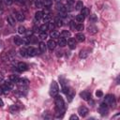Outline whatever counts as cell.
Wrapping results in <instances>:
<instances>
[{"label": "cell", "instance_id": "40", "mask_svg": "<svg viewBox=\"0 0 120 120\" xmlns=\"http://www.w3.org/2000/svg\"><path fill=\"white\" fill-rule=\"evenodd\" d=\"M47 24H48V29H50V30L54 29V23L53 22H47Z\"/></svg>", "mask_w": 120, "mask_h": 120}, {"label": "cell", "instance_id": "43", "mask_svg": "<svg viewBox=\"0 0 120 120\" xmlns=\"http://www.w3.org/2000/svg\"><path fill=\"white\" fill-rule=\"evenodd\" d=\"M3 1H4V3H5L7 6H10V5L13 3L14 0H3Z\"/></svg>", "mask_w": 120, "mask_h": 120}, {"label": "cell", "instance_id": "25", "mask_svg": "<svg viewBox=\"0 0 120 120\" xmlns=\"http://www.w3.org/2000/svg\"><path fill=\"white\" fill-rule=\"evenodd\" d=\"M82 12H81V14L85 18V17H87L88 15H89V9L87 8H82Z\"/></svg>", "mask_w": 120, "mask_h": 120}, {"label": "cell", "instance_id": "1", "mask_svg": "<svg viewBox=\"0 0 120 120\" xmlns=\"http://www.w3.org/2000/svg\"><path fill=\"white\" fill-rule=\"evenodd\" d=\"M54 103H55V111L57 113L65 112V101L63 99V98L59 95L54 97Z\"/></svg>", "mask_w": 120, "mask_h": 120}, {"label": "cell", "instance_id": "4", "mask_svg": "<svg viewBox=\"0 0 120 120\" xmlns=\"http://www.w3.org/2000/svg\"><path fill=\"white\" fill-rule=\"evenodd\" d=\"M16 83H17V85L21 88H25L28 84H29V81L27 80V79H25V78H19L18 79V81L16 82Z\"/></svg>", "mask_w": 120, "mask_h": 120}, {"label": "cell", "instance_id": "51", "mask_svg": "<svg viewBox=\"0 0 120 120\" xmlns=\"http://www.w3.org/2000/svg\"><path fill=\"white\" fill-rule=\"evenodd\" d=\"M3 93V88H2V86H0V95Z\"/></svg>", "mask_w": 120, "mask_h": 120}, {"label": "cell", "instance_id": "48", "mask_svg": "<svg viewBox=\"0 0 120 120\" xmlns=\"http://www.w3.org/2000/svg\"><path fill=\"white\" fill-rule=\"evenodd\" d=\"M4 82V77H3V75L0 74V82Z\"/></svg>", "mask_w": 120, "mask_h": 120}, {"label": "cell", "instance_id": "23", "mask_svg": "<svg viewBox=\"0 0 120 120\" xmlns=\"http://www.w3.org/2000/svg\"><path fill=\"white\" fill-rule=\"evenodd\" d=\"M14 43H15L16 45H18V46L22 45V38H20V37H18V36L14 37Z\"/></svg>", "mask_w": 120, "mask_h": 120}, {"label": "cell", "instance_id": "7", "mask_svg": "<svg viewBox=\"0 0 120 120\" xmlns=\"http://www.w3.org/2000/svg\"><path fill=\"white\" fill-rule=\"evenodd\" d=\"M78 112H79V115L80 116L84 117V116H86L88 114V109L85 106H81L78 109Z\"/></svg>", "mask_w": 120, "mask_h": 120}, {"label": "cell", "instance_id": "37", "mask_svg": "<svg viewBox=\"0 0 120 120\" xmlns=\"http://www.w3.org/2000/svg\"><path fill=\"white\" fill-rule=\"evenodd\" d=\"M18 32H19L20 34H23V33H25V32H26L25 27H24V26H22V25L19 26V28H18Z\"/></svg>", "mask_w": 120, "mask_h": 120}, {"label": "cell", "instance_id": "28", "mask_svg": "<svg viewBox=\"0 0 120 120\" xmlns=\"http://www.w3.org/2000/svg\"><path fill=\"white\" fill-rule=\"evenodd\" d=\"M42 18H43V20H44V22H49L50 20H51V18H52V16H51L50 13H45Z\"/></svg>", "mask_w": 120, "mask_h": 120}, {"label": "cell", "instance_id": "14", "mask_svg": "<svg viewBox=\"0 0 120 120\" xmlns=\"http://www.w3.org/2000/svg\"><path fill=\"white\" fill-rule=\"evenodd\" d=\"M54 25L55 26H57V27H61L62 25H63V19L62 18H60V17H56L55 19H54Z\"/></svg>", "mask_w": 120, "mask_h": 120}, {"label": "cell", "instance_id": "30", "mask_svg": "<svg viewBox=\"0 0 120 120\" xmlns=\"http://www.w3.org/2000/svg\"><path fill=\"white\" fill-rule=\"evenodd\" d=\"M56 9H57L58 11H60V12H63V11L66 10V9H65V7H64L61 3H57V4H56Z\"/></svg>", "mask_w": 120, "mask_h": 120}, {"label": "cell", "instance_id": "27", "mask_svg": "<svg viewBox=\"0 0 120 120\" xmlns=\"http://www.w3.org/2000/svg\"><path fill=\"white\" fill-rule=\"evenodd\" d=\"M83 8V4H82V1H77V3H76V6H75V9L76 10H81L82 8Z\"/></svg>", "mask_w": 120, "mask_h": 120}, {"label": "cell", "instance_id": "3", "mask_svg": "<svg viewBox=\"0 0 120 120\" xmlns=\"http://www.w3.org/2000/svg\"><path fill=\"white\" fill-rule=\"evenodd\" d=\"M104 102L108 106H113L115 104V98L113 95H107L104 98Z\"/></svg>", "mask_w": 120, "mask_h": 120}, {"label": "cell", "instance_id": "8", "mask_svg": "<svg viewBox=\"0 0 120 120\" xmlns=\"http://www.w3.org/2000/svg\"><path fill=\"white\" fill-rule=\"evenodd\" d=\"M108 107H109V106H108L105 102H103V103L100 104V107H99V112H100L101 115H105V114H107V112H108Z\"/></svg>", "mask_w": 120, "mask_h": 120}, {"label": "cell", "instance_id": "31", "mask_svg": "<svg viewBox=\"0 0 120 120\" xmlns=\"http://www.w3.org/2000/svg\"><path fill=\"white\" fill-rule=\"evenodd\" d=\"M42 5H44L47 8H50L52 5V0H43L42 1Z\"/></svg>", "mask_w": 120, "mask_h": 120}, {"label": "cell", "instance_id": "35", "mask_svg": "<svg viewBox=\"0 0 120 120\" xmlns=\"http://www.w3.org/2000/svg\"><path fill=\"white\" fill-rule=\"evenodd\" d=\"M75 29H76L77 31H82V30L84 29V26H83L82 23H78V24H76Z\"/></svg>", "mask_w": 120, "mask_h": 120}, {"label": "cell", "instance_id": "21", "mask_svg": "<svg viewBox=\"0 0 120 120\" xmlns=\"http://www.w3.org/2000/svg\"><path fill=\"white\" fill-rule=\"evenodd\" d=\"M60 36L62 37V38H70V36H71V34H70V32L68 31V30H63L61 33H60Z\"/></svg>", "mask_w": 120, "mask_h": 120}, {"label": "cell", "instance_id": "15", "mask_svg": "<svg viewBox=\"0 0 120 120\" xmlns=\"http://www.w3.org/2000/svg\"><path fill=\"white\" fill-rule=\"evenodd\" d=\"M75 39H76L77 41H79V42H82V41H84V39H85V36H84L82 33H78V34L75 36Z\"/></svg>", "mask_w": 120, "mask_h": 120}, {"label": "cell", "instance_id": "49", "mask_svg": "<svg viewBox=\"0 0 120 120\" xmlns=\"http://www.w3.org/2000/svg\"><path fill=\"white\" fill-rule=\"evenodd\" d=\"M70 25H71V27H72V28H75V26H76V24H74V23H73V22H70Z\"/></svg>", "mask_w": 120, "mask_h": 120}, {"label": "cell", "instance_id": "20", "mask_svg": "<svg viewBox=\"0 0 120 120\" xmlns=\"http://www.w3.org/2000/svg\"><path fill=\"white\" fill-rule=\"evenodd\" d=\"M7 21H8V22L9 23V25H11V26L15 25V19L12 17V15H8V16L7 17Z\"/></svg>", "mask_w": 120, "mask_h": 120}, {"label": "cell", "instance_id": "17", "mask_svg": "<svg viewBox=\"0 0 120 120\" xmlns=\"http://www.w3.org/2000/svg\"><path fill=\"white\" fill-rule=\"evenodd\" d=\"M38 48H39V52H46L47 45L45 44V42L40 41V42L38 43Z\"/></svg>", "mask_w": 120, "mask_h": 120}, {"label": "cell", "instance_id": "10", "mask_svg": "<svg viewBox=\"0 0 120 120\" xmlns=\"http://www.w3.org/2000/svg\"><path fill=\"white\" fill-rule=\"evenodd\" d=\"M80 97H81L82 99L86 100V101H88V100L91 99V94H90V92H88V91H82V92H81V93H80Z\"/></svg>", "mask_w": 120, "mask_h": 120}, {"label": "cell", "instance_id": "2", "mask_svg": "<svg viewBox=\"0 0 120 120\" xmlns=\"http://www.w3.org/2000/svg\"><path fill=\"white\" fill-rule=\"evenodd\" d=\"M59 93V87L58 84L55 81H52L51 83V87H50V96L54 98L55 96H57Z\"/></svg>", "mask_w": 120, "mask_h": 120}, {"label": "cell", "instance_id": "16", "mask_svg": "<svg viewBox=\"0 0 120 120\" xmlns=\"http://www.w3.org/2000/svg\"><path fill=\"white\" fill-rule=\"evenodd\" d=\"M15 17H16V19H17L19 22H22V21H24V19H25L23 13H22V12H20V11H17V12H16Z\"/></svg>", "mask_w": 120, "mask_h": 120}, {"label": "cell", "instance_id": "46", "mask_svg": "<svg viewBox=\"0 0 120 120\" xmlns=\"http://www.w3.org/2000/svg\"><path fill=\"white\" fill-rule=\"evenodd\" d=\"M36 6H37V7H38V8H40V7L42 6V2H40V1H38H38L36 2Z\"/></svg>", "mask_w": 120, "mask_h": 120}, {"label": "cell", "instance_id": "42", "mask_svg": "<svg viewBox=\"0 0 120 120\" xmlns=\"http://www.w3.org/2000/svg\"><path fill=\"white\" fill-rule=\"evenodd\" d=\"M74 3H75V0H67V5H68L70 7H72L74 5Z\"/></svg>", "mask_w": 120, "mask_h": 120}, {"label": "cell", "instance_id": "22", "mask_svg": "<svg viewBox=\"0 0 120 120\" xmlns=\"http://www.w3.org/2000/svg\"><path fill=\"white\" fill-rule=\"evenodd\" d=\"M88 32L91 33V34H96V33L98 32V28H97L95 25L91 24V25L88 26Z\"/></svg>", "mask_w": 120, "mask_h": 120}, {"label": "cell", "instance_id": "12", "mask_svg": "<svg viewBox=\"0 0 120 120\" xmlns=\"http://www.w3.org/2000/svg\"><path fill=\"white\" fill-rule=\"evenodd\" d=\"M67 43H68V45L69 49H71V50H74V49L76 48V45H77V43H76V39H75V38H69Z\"/></svg>", "mask_w": 120, "mask_h": 120}, {"label": "cell", "instance_id": "18", "mask_svg": "<svg viewBox=\"0 0 120 120\" xmlns=\"http://www.w3.org/2000/svg\"><path fill=\"white\" fill-rule=\"evenodd\" d=\"M88 56V52L86 50H81L80 52H79V57L81 59H84Z\"/></svg>", "mask_w": 120, "mask_h": 120}, {"label": "cell", "instance_id": "29", "mask_svg": "<svg viewBox=\"0 0 120 120\" xmlns=\"http://www.w3.org/2000/svg\"><path fill=\"white\" fill-rule=\"evenodd\" d=\"M9 111H10L11 113H15V112H17L19 111V108H18L17 105H11L9 107Z\"/></svg>", "mask_w": 120, "mask_h": 120}, {"label": "cell", "instance_id": "5", "mask_svg": "<svg viewBox=\"0 0 120 120\" xmlns=\"http://www.w3.org/2000/svg\"><path fill=\"white\" fill-rule=\"evenodd\" d=\"M2 88H3V93H8V91L13 88V82L10 81L9 82H4Z\"/></svg>", "mask_w": 120, "mask_h": 120}, {"label": "cell", "instance_id": "19", "mask_svg": "<svg viewBox=\"0 0 120 120\" xmlns=\"http://www.w3.org/2000/svg\"><path fill=\"white\" fill-rule=\"evenodd\" d=\"M42 17H43V12L42 11L38 10V11H37L35 13V20L36 21H40L42 19Z\"/></svg>", "mask_w": 120, "mask_h": 120}, {"label": "cell", "instance_id": "33", "mask_svg": "<svg viewBox=\"0 0 120 120\" xmlns=\"http://www.w3.org/2000/svg\"><path fill=\"white\" fill-rule=\"evenodd\" d=\"M27 39H28L29 43H37L38 42V38H35V37H28Z\"/></svg>", "mask_w": 120, "mask_h": 120}, {"label": "cell", "instance_id": "32", "mask_svg": "<svg viewBox=\"0 0 120 120\" xmlns=\"http://www.w3.org/2000/svg\"><path fill=\"white\" fill-rule=\"evenodd\" d=\"M50 36H51V38H56L59 37V33H58L57 31H55V30H52V32L50 33Z\"/></svg>", "mask_w": 120, "mask_h": 120}, {"label": "cell", "instance_id": "13", "mask_svg": "<svg viewBox=\"0 0 120 120\" xmlns=\"http://www.w3.org/2000/svg\"><path fill=\"white\" fill-rule=\"evenodd\" d=\"M46 45H47V47H48V49H49L50 51H52V50L55 49L56 42H55L53 39H50V40H48V42H47Z\"/></svg>", "mask_w": 120, "mask_h": 120}, {"label": "cell", "instance_id": "44", "mask_svg": "<svg viewBox=\"0 0 120 120\" xmlns=\"http://www.w3.org/2000/svg\"><path fill=\"white\" fill-rule=\"evenodd\" d=\"M97 20H98V19H97L96 15H94V14H93V15H91V17H90V21H91L92 22H95Z\"/></svg>", "mask_w": 120, "mask_h": 120}, {"label": "cell", "instance_id": "45", "mask_svg": "<svg viewBox=\"0 0 120 120\" xmlns=\"http://www.w3.org/2000/svg\"><path fill=\"white\" fill-rule=\"evenodd\" d=\"M79 119V117L76 115V114H72V115H70V117H69V120H78Z\"/></svg>", "mask_w": 120, "mask_h": 120}, {"label": "cell", "instance_id": "41", "mask_svg": "<svg viewBox=\"0 0 120 120\" xmlns=\"http://www.w3.org/2000/svg\"><path fill=\"white\" fill-rule=\"evenodd\" d=\"M96 96H97L98 98H101V97L103 96V92H102L101 90H98V91L96 92Z\"/></svg>", "mask_w": 120, "mask_h": 120}, {"label": "cell", "instance_id": "11", "mask_svg": "<svg viewBox=\"0 0 120 120\" xmlns=\"http://www.w3.org/2000/svg\"><path fill=\"white\" fill-rule=\"evenodd\" d=\"M66 95H67V98H68V100L70 102L72 99H73V98L75 97V92H74V90L72 89V88H68V90L67 91V93H66Z\"/></svg>", "mask_w": 120, "mask_h": 120}, {"label": "cell", "instance_id": "9", "mask_svg": "<svg viewBox=\"0 0 120 120\" xmlns=\"http://www.w3.org/2000/svg\"><path fill=\"white\" fill-rule=\"evenodd\" d=\"M26 52H27V56H35L38 54V49L34 47H29L26 49Z\"/></svg>", "mask_w": 120, "mask_h": 120}, {"label": "cell", "instance_id": "26", "mask_svg": "<svg viewBox=\"0 0 120 120\" xmlns=\"http://www.w3.org/2000/svg\"><path fill=\"white\" fill-rule=\"evenodd\" d=\"M18 79H19L18 75H15V74H11V75H9V77H8V80H9L10 82H16L18 81Z\"/></svg>", "mask_w": 120, "mask_h": 120}, {"label": "cell", "instance_id": "52", "mask_svg": "<svg viewBox=\"0 0 120 120\" xmlns=\"http://www.w3.org/2000/svg\"><path fill=\"white\" fill-rule=\"evenodd\" d=\"M15 1H17V2H21L22 0H15Z\"/></svg>", "mask_w": 120, "mask_h": 120}, {"label": "cell", "instance_id": "24", "mask_svg": "<svg viewBox=\"0 0 120 120\" xmlns=\"http://www.w3.org/2000/svg\"><path fill=\"white\" fill-rule=\"evenodd\" d=\"M58 44H59V46L60 47H65L66 45H67V39L65 38H59V40H58Z\"/></svg>", "mask_w": 120, "mask_h": 120}, {"label": "cell", "instance_id": "39", "mask_svg": "<svg viewBox=\"0 0 120 120\" xmlns=\"http://www.w3.org/2000/svg\"><path fill=\"white\" fill-rule=\"evenodd\" d=\"M20 53H21L22 56H27L26 49H21V50H20Z\"/></svg>", "mask_w": 120, "mask_h": 120}, {"label": "cell", "instance_id": "50", "mask_svg": "<svg viewBox=\"0 0 120 120\" xmlns=\"http://www.w3.org/2000/svg\"><path fill=\"white\" fill-rule=\"evenodd\" d=\"M4 106V102H3V100L0 98V107H3Z\"/></svg>", "mask_w": 120, "mask_h": 120}, {"label": "cell", "instance_id": "6", "mask_svg": "<svg viewBox=\"0 0 120 120\" xmlns=\"http://www.w3.org/2000/svg\"><path fill=\"white\" fill-rule=\"evenodd\" d=\"M17 69L20 71V72H23V71H26L28 69V65L24 62H19L18 65H17Z\"/></svg>", "mask_w": 120, "mask_h": 120}, {"label": "cell", "instance_id": "34", "mask_svg": "<svg viewBox=\"0 0 120 120\" xmlns=\"http://www.w3.org/2000/svg\"><path fill=\"white\" fill-rule=\"evenodd\" d=\"M76 21L78 22H83V20H84V17L82 15V14H78L77 16H76Z\"/></svg>", "mask_w": 120, "mask_h": 120}, {"label": "cell", "instance_id": "47", "mask_svg": "<svg viewBox=\"0 0 120 120\" xmlns=\"http://www.w3.org/2000/svg\"><path fill=\"white\" fill-rule=\"evenodd\" d=\"M62 54H63V53H62V52H61V51H58V52H56L57 57H61V56H62Z\"/></svg>", "mask_w": 120, "mask_h": 120}, {"label": "cell", "instance_id": "36", "mask_svg": "<svg viewBox=\"0 0 120 120\" xmlns=\"http://www.w3.org/2000/svg\"><path fill=\"white\" fill-rule=\"evenodd\" d=\"M39 30H40V32H46V30H48V24H47V22L46 23H43L39 27Z\"/></svg>", "mask_w": 120, "mask_h": 120}, {"label": "cell", "instance_id": "38", "mask_svg": "<svg viewBox=\"0 0 120 120\" xmlns=\"http://www.w3.org/2000/svg\"><path fill=\"white\" fill-rule=\"evenodd\" d=\"M47 37H48V34L46 32H40L39 33V38L41 39H45V38H47Z\"/></svg>", "mask_w": 120, "mask_h": 120}]
</instances>
